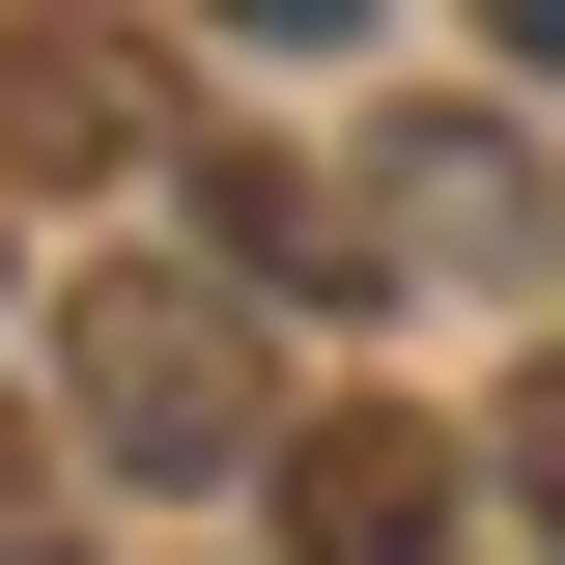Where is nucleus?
Listing matches in <instances>:
<instances>
[{"label":"nucleus","instance_id":"nucleus-1","mask_svg":"<svg viewBox=\"0 0 565 565\" xmlns=\"http://www.w3.org/2000/svg\"><path fill=\"white\" fill-rule=\"evenodd\" d=\"M57 424L114 452V481H255V452H282V340L226 311L199 255H85V311H57Z\"/></svg>","mask_w":565,"mask_h":565},{"label":"nucleus","instance_id":"nucleus-2","mask_svg":"<svg viewBox=\"0 0 565 565\" xmlns=\"http://www.w3.org/2000/svg\"><path fill=\"white\" fill-rule=\"evenodd\" d=\"M255 509H282V565H452V424H396V396H282Z\"/></svg>","mask_w":565,"mask_h":565},{"label":"nucleus","instance_id":"nucleus-3","mask_svg":"<svg viewBox=\"0 0 565 565\" xmlns=\"http://www.w3.org/2000/svg\"><path fill=\"white\" fill-rule=\"evenodd\" d=\"M199 282H226V311H367L396 255H367V199H340V170H282V141H199Z\"/></svg>","mask_w":565,"mask_h":565},{"label":"nucleus","instance_id":"nucleus-4","mask_svg":"<svg viewBox=\"0 0 565 565\" xmlns=\"http://www.w3.org/2000/svg\"><path fill=\"white\" fill-rule=\"evenodd\" d=\"M141 141H170V85H141L114 29H0V170H29V199H85V170H141Z\"/></svg>","mask_w":565,"mask_h":565},{"label":"nucleus","instance_id":"nucleus-5","mask_svg":"<svg viewBox=\"0 0 565 565\" xmlns=\"http://www.w3.org/2000/svg\"><path fill=\"white\" fill-rule=\"evenodd\" d=\"M367 255H452V282H509V255H537V170H509V114H396V170H367Z\"/></svg>","mask_w":565,"mask_h":565},{"label":"nucleus","instance_id":"nucleus-6","mask_svg":"<svg viewBox=\"0 0 565 565\" xmlns=\"http://www.w3.org/2000/svg\"><path fill=\"white\" fill-rule=\"evenodd\" d=\"M509 537L565 565V367H537V396H509Z\"/></svg>","mask_w":565,"mask_h":565},{"label":"nucleus","instance_id":"nucleus-7","mask_svg":"<svg viewBox=\"0 0 565 565\" xmlns=\"http://www.w3.org/2000/svg\"><path fill=\"white\" fill-rule=\"evenodd\" d=\"M29 537H57V452H29V396H0V565H29Z\"/></svg>","mask_w":565,"mask_h":565},{"label":"nucleus","instance_id":"nucleus-8","mask_svg":"<svg viewBox=\"0 0 565 565\" xmlns=\"http://www.w3.org/2000/svg\"><path fill=\"white\" fill-rule=\"evenodd\" d=\"M537 85H565V0H537Z\"/></svg>","mask_w":565,"mask_h":565}]
</instances>
